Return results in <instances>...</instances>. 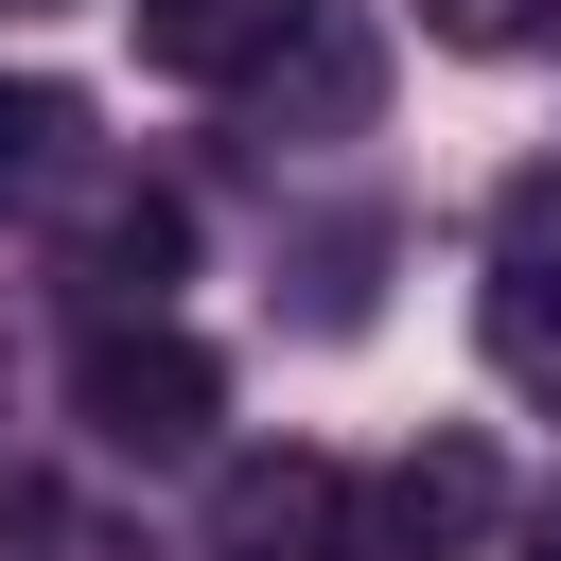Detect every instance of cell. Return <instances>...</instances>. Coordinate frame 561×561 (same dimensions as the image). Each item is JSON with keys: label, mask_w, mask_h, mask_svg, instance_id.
Returning <instances> with one entry per match:
<instances>
[{"label": "cell", "mask_w": 561, "mask_h": 561, "mask_svg": "<svg viewBox=\"0 0 561 561\" xmlns=\"http://www.w3.org/2000/svg\"><path fill=\"white\" fill-rule=\"evenodd\" d=\"M70 421H88L105 456H210L228 368H210L175 316H88V351H70Z\"/></svg>", "instance_id": "cell-1"}, {"label": "cell", "mask_w": 561, "mask_h": 561, "mask_svg": "<svg viewBox=\"0 0 561 561\" xmlns=\"http://www.w3.org/2000/svg\"><path fill=\"white\" fill-rule=\"evenodd\" d=\"M193 561H368V491H351L333 456H228Z\"/></svg>", "instance_id": "cell-2"}, {"label": "cell", "mask_w": 561, "mask_h": 561, "mask_svg": "<svg viewBox=\"0 0 561 561\" xmlns=\"http://www.w3.org/2000/svg\"><path fill=\"white\" fill-rule=\"evenodd\" d=\"M491 526H508V473H491V438H456V421L368 491V561H473Z\"/></svg>", "instance_id": "cell-3"}, {"label": "cell", "mask_w": 561, "mask_h": 561, "mask_svg": "<svg viewBox=\"0 0 561 561\" xmlns=\"http://www.w3.org/2000/svg\"><path fill=\"white\" fill-rule=\"evenodd\" d=\"M473 316H491V368H508L526 403H561V210H543V193L491 228V280H473Z\"/></svg>", "instance_id": "cell-4"}, {"label": "cell", "mask_w": 561, "mask_h": 561, "mask_svg": "<svg viewBox=\"0 0 561 561\" xmlns=\"http://www.w3.org/2000/svg\"><path fill=\"white\" fill-rule=\"evenodd\" d=\"M123 18H140V70H175V88H263L316 0H123Z\"/></svg>", "instance_id": "cell-5"}, {"label": "cell", "mask_w": 561, "mask_h": 561, "mask_svg": "<svg viewBox=\"0 0 561 561\" xmlns=\"http://www.w3.org/2000/svg\"><path fill=\"white\" fill-rule=\"evenodd\" d=\"M175 263H193V210H175V193H105V210L70 228V280H88L105 316H158Z\"/></svg>", "instance_id": "cell-6"}, {"label": "cell", "mask_w": 561, "mask_h": 561, "mask_svg": "<svg viewBox=\"0 0 561 561\" xmlns=\"http://www.w3.org/2000/svg\"><path fill=\"white\" fill-rule=\"evenodd\" d=\"M0 561H140V526L88 508L70 473H0Z\"/></svg>", "instance_id": "cell-7"}, {"label": "cell", "mask_w": 561, "mask_h": 561, "mask_svg": "<svg viewBox=\"0 0 561 561\" xmlns=\"http://www.w3.org/2000/svg\"><path fill=\"white\" fill-rule=\"evenodd\" d=\"M53 158H70V88H35V70H0V210H18V193H35Z\"/></svg>", "instance_id": "cell-8"}, {"label": "cell", "mask_w": 561, "mask_h": 561, "mask_svg": "<svg viewBox=\"0 0 561 561\" xmlns=\"http://www.w3.org/2000/svg\"><path fill=\"white\" fill-rule=\"evenodd\" d=\"M421 35H438V53H543L561 0H421Z\"/></svg>", "instance_id": "cell-9"}, {"label": "cell", "mask_w": 561, "mask_h": 561, "mask_svg": "<svg viewBox=\"0 0 561 561\" xmlns=\"http://www.w3.org/2000/svg\"><path fill=\"white\" fill-rule=\"evenodd\" d=\"M526 561H561V491H543V508H526Z\"/></svg>", "instance_id": "cell-10"}, {"label": "cell", "mask_w": 561, "mask_h": 561, "mask_svg": "<svg viewBox=\"0 0 561 561\" xmlns=\"http://www.w3.org/2000/svg\"><path fill=\"white\" fill-rule=\"evenodd\" d=\"M18 18H35V0H18Z\"/></svg>", "instance_id": "cell-11"}]
</instances>
